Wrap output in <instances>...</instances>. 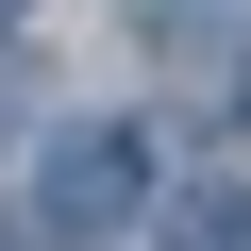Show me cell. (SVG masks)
I'll list each match as a JSON object with an SVG mask.
<instances>
[{"mask_svg":"<svg viewBox=\"0 0 251 251\" xmlns=\"http://www.w3.org/2000/svg\"><path fill=\"white\" fill-rule=\"evenodd\" d=\"M234 100H251V84H234Z\"/></svg>","mask_w":251,"mask_h":251,"instance_id":"4","label":"cell"},{"mask_svg":"<svg viewBox=\"0 0 251 251\" xmlns=\"http://www.w3.org/2000/svg\"><path fill=\"white\" fill-rule=\"evenodd\" d=\"M168 251H251V201H234V184H201V201L168 218Z\"/></svg>","mask_w":251,"mask_h":251,"instance_id":"2","label":"cell"},{"mask_svg":"<svg viewBox=\"0 0 251 251\" xmlns=\"http://www.w3.org/2000/svg\"><path fill=\"white\" fill-rule=\"evenodd\" d=\"M218 17H234V0H134V34H151V50H184V34H218Z\"/></svg>","mask_w":251,"mask_h":251,"instance_id":"3","label":"cell"},{"mask_svg":"<svg viewBox=\"0 0 251 251\" xmlns=\"http://www.w3.org/2000/svg\"><path fill=\"white\" fill-rule=\"evenodd\" d=\"M151 201V134H117V117H100V134H50V168H34V218L84 251V234H117V218H134Z\"/></svg>","mask_w":251,"mask_h":251,"instance_id":"1","label":"cell"}]
</instances>
